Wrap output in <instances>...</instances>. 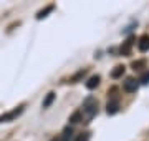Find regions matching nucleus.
Here are the masks:
<instances>
[{
  "instance_id": "obj_1",
  "label": "nucleus",
  "mask_w": 149,
  "mask_h": 141,
  "mask_svg": "<svg viewBox=\"0 0 149 141\" xmlns=\"http://www.w3.org/2000/svg\"><path fill=\"white\" fill-rule=\"evenodd\" d=\"M96 111H98V101H96L93 96L86 98L85 103H83V113L86 114V118L91 119L96 114Z\"/></svg>"
},
{
  "instance_id": "obj_2",
  "label": "nucleus",
  "mask_w": 149,
  "mask_h": 141,
  "mask_svg": "<svg viewBox=\"0 0 149 141\" xmlns=\"http://www.w3.org/2000/svg\"><path fill=\"white\" fill-rule=\"evenodd\" d=\"M22 113H23V106H18V108L8 111V113L2 114V116H0V123H8V121H13V119L18 118Z\"/></svg>"
},
{
  "instance_id": "obj_3",
  "label": "nucleus",
  "mask_w": 149,
  "mask_h": 141,
  "mask_svg": "<svg viewBox=\"0 0 149 141\" xmlns=\"http://www.w3.org/2000/svg\"><path fill=\"white\" fill-rule=\"evenodd\" d=\"M138 48L141 52H148L149 50V35H143V37L138 40Z\"/></svg>"
},
{
  "instance_id": "obj_4",
  "label": "nucleus",
  "mask_w": 149,
  "mask_h": 141,
  "mask_svg": "<svg viewBox=\"0 0 149 141\" xmlns=\"http://www.w3.org/2000/svg\"><path fill=\"white\" fill-rule=\"evenodd\" d=\"M123 87H124V90H126V91H136V88H138V83L134 82L133 78H128V80L124 82V85H123Z\"/></svg>"
},
{
  "instance_id": "obj_5",
  "label": "nucleus",
  "mask_w": 149,
  "mask_h": 141,
  "mask_svg": "<svg viewBox=\"0 0 149 141\" xmlns=\"http://www.w3.org/2000/svg\"><path fill=\"white\" fill-rule=\"evenodd\" d=\"M98 85H100V76H98V75L91 76L90 80L86 82V88H88V90H93V88H96Z\"/></svg>"
},
{
  "instance_id": "obj_6",
  "label": "nucleus",
  "mask_w": 149,
  "mask_h": 141,
  "mask_svg": "<svg viewBox=\"0 0 149 141\" xmlns=\"http://www.w3.org/2000/svg\"><path fill=\"white\" fill-rule=\"evenodd\" d=\"M118 108H119V105H118V100H113V101H109L106 106V111L108 114H114L118 111Z\"/></svg>"
},
{
  "instance_id": "obj_7",
  "label": "nucleus",
  "mask_w": 149,
  "mask_h": 141,
  "mask_svg": "<svg viewBox=\"0 0 149 141\" xmlns=\"http://www.w3.org/2000/svg\"><path fill=\"white\" fill-rule=\"evenodd\" d=\"M70 121H71V123H74V125H76V123H80V121H83V113H81V111H74V113L71 114Z\"/></svg>"
},
{
  "instance_id": "obj_8",
  "label": "nucleus",
  "mask_w": 149,
  "mask_h": 141,
  "mask_svg": "<svg viewBox=\"0 0 149 141\" xmlns=\"http://www.w3.org/2000/svg\"><path fill=\"white\" fill-rule=\"evenodd\" d=\"M53 100H55V93L50 91V93L47 95V98H45V101H43V108H48L50 105L53 103Z\"/></svg>"
},
{
  "instance_id": "obj_9",
  "label": "nucleus",
  "mask_w": 149,
  "mask_h": 141,
  "mask_svg": "<svg viewBox=\"0 0 149 141\" xmlns=\"http://www.w3.org/2000/svg\"><path fill=\"white\" fill-rule=\"evenodd\" d=\"M55 7L53 5H48L47 8H45V10H42V12H38V15H37V18L38 20H42V18H45V17H47V13H50V12L53 10Z\"/></svg>"
},
{
  "instance_id": "obj_10",
  "label": "nucleus",
  "mask_w": 149,
  "mask_h": 141,
  "mask_svg": "<svg viewBox=\"0 0 149 141\" xmlns=\"http://www.w3.org/2000/svg\"><path fill=\"white\" fill-rule=\"evenodd\" d=\"M123 73H124V66L119 65V66H116V68H114V70L111 71V76H113V78H119V76L123 75Z\"/></svg>"
},
{
  "instance_id": "obj_11",
  "label": "nucleus",
  "mask_w": 149,
  "mask_h": 141,
  "mask_svg": "<svg viewBox=\"0 0 149 141\" xmlns=\"http://www.w3.org/2000/svg\"><path fill=\"white\" fill-rule=\"evenodd\" d=\"M71 135H73V130L71 128H65V131H63V138H61V141H70L71 140Z\"/></svg>"
},
{
  "instance_id": "obj_12",
  "label": "nucleus",
  "mask_w": 149,
  "mask_h": 141,
  "mask_svg": "<svg viewBox=\"0 0 149 141\" xmlns=\"http://www.w3.org/2000/svg\"><path fill=\"white\" fill-rule=\"evenodd\" d=\"M131 43H133V40L129 38L128 42L124 43V47H121V53H123V55H129V48H131Z\"/></svg>"
},
{
  "instance_id": "obj_13",
  "label": "nucleus",
  "mask_w": 149,
  "mask_h": 141,
  "mask_svg": "<svg viewBox=\"0 0 149 141\" xmlns=\"http://www.w3.org/2000/svg\"><path fill=\"white\" fill-rule=\"evenodd\" d=\"M74 141H90V133H81V135H78V138Z\"/></svg>"
},
{
  "instance_id": "obj_14",
  "label": "nucleus",
  "mask_w": 149,
  "mask_h": 141,
  "mask_svg": "<svg viewBox=\"0 0 149 141\" xmlns=\"http://www.w3.org/2000/svg\"><path fill=\"white\" fill-rule=\"evenodd\" d=\"M144 65H146V61H144V60H139V61H134V63H133V68H134V70H139V68L144 66Z\"/></svg>"
},
{
  "instance_id": "obj_15",
  "label": "nucleus",
  "mask_w": 149,
  "mask_h": 141,
  "mask_svg": "<svg viewBox=\"0 0 149 141\" xmlns=\"http://www.w3.org/2000/svg\"><path fill=\"white\" fill-rule=\"evenodd\" d=\"M141 82H143L144 85H146V83H149V73H144L143 78H141Z\"/></svg>"
}]
</instances>
